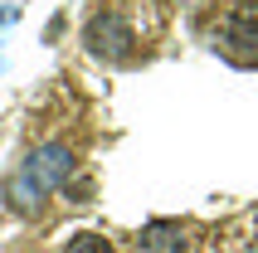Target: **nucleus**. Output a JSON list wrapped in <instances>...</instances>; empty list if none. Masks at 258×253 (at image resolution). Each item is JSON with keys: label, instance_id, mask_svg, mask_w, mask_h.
Masks as SVG:
<instances>
[{"label": "nucleus", "instance_id": "nucleus-1", "mask_svg": "<svg viewBox=\"0 0 258 253\" xmlns=\"http://www.w3.org/2000/svg\"><path fill=\"white\" fill-rule=\"evenodd\" d=\"M69 170H73V151L63 146V141H49V146H39L25 166L15 170L10 200L20 205V210H39L44 200H49L58 185L69 180Z\"/></svg>", "mask_w": 258, "mask_h": 253}, {"label": "nucleus", "instance_id": "nucleus-2", "mask_svg": "<svg viewBox=\"0 0 258 253\" xmlns=\"http://www.w3.org/2000/svg\"><path fill=\"white\" fill-rule=\"evenodd\" d=\"M88 49H93V54L98 58H127L132 54V25L127 20H122V15H112V10H102V15H93V20H88Z\"/></svg>", "mask_w": 258, "mask_h": 253}, {"label": "nucleus", "instance_id": "nucleus-3", "mask_svg": "<svg viewBox=\"0 0 258 253\" xmlns=\"http://www.w3.org/2000/svg\"><path fill=\"white\" fill-rule=\"evenodd\" d=\"M219 39L234 49H258V0H234L219 15Z\"/></svg>", "mask_w": 258, "mask_h": 253}, {"label": "nucleus", "instance_id": "nucleus-4", "mask_svg": "<svg viewBox=\"0 0 258 253\" xmlns=\"http://www.w3.org/2000/svg\"><path fill=\"white\" fill-rule=\"evenodd\" d=\"M185 248H190V229L175 224V219L142 229V239H137V253H185Z\"/></svg>", "mask_w": 258, "mask_h": 253}, {"label": "nucleus", "instance_id": "nucleus-5", "mask_svg": "<svg viewBox=\"0 0 258 253\" xmlns=\"http://www.w3.org/2000/svg\"><path fill=\"white\" fill-rule=\"evenodd\" d=\"M63 253H117V248H112V239H102V234H78Z\"/></svg>", "mask_w": 258, "mask_h": 253}]
</instances>
